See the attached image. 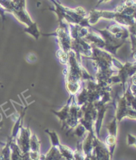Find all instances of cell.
Wrapping results in <instances>:
<instances>
[{
	"mask_svg": "<svg viewBox=\"0 0 136 160\" xmlns=\"http://www.w3.org/2000/svg\"><path fill=\"white\" fill-rule=\"evenodd\" d=\"M32 132L29 126L24 127V124L21 126L19 132L15 138V143L18 146L19 149L25 154H28L29 152L30 139Z\"/></svg>",
	"mask_w": 136,
	"mask_h": 160,
	"instance_id": "cell-1",
	"label": "cell"
},
{
	"mask_svg": "<svg viewBox=\"0 0 136 160\" xmlns=\"http://www.w3.org/2000/svg\"><path fill=\"white\" fill-rule=\"evenodd\" d=\"M74 96H70L69 95V98L67 100L66 103L64 105L63 107H62L61 109L59 111H51L57 117L59 120V121L60 122L61 124L63 125L65 122L66 121V120L67 118L68 115H69V108H70V105L72 101V99Z\"/></svg>",
	"mask_w": 136,
	"mask_h": 160,
	"instance_id": "cell-2",
	"label": "cell"
},
{
	"mask_svg": "<svg viewBox=\"0 0 136 160\" xmlns=\"http://www.w3.org/2000/svg\"><path fill=\"white\" fill-rule=\"evenodd\" d=\"M40 160H66L60 154L57 148L51 146L45 154H41Z\"/></svg>",
	"mask_w": 136,
	"mask_h": 160,
	"instance_id": "cell-3",
	"label": "cell"
},
{
	"mask_svg": "<svg viewBox=\"0 0 136 160\" xmlns=\"http://www.w3.org/2000/svg\"><path fill=\"white\" fill-rule=\"evenodd\" d=\"M13 142L9 137L8 139L7 142L4 144V146L0 151V160H11V144Z\"/></svg>",
	"mask_w": 136,
	"mask_h": 160,
	"instance_id": "cell-4",
	"label": "cell"
},
{
	"mask_svg": "<svg viewBox=\"0 0 136 160\" xmlns=\"http://www.w3.org/2000/svg\"><path fill=\"white\" fill-rule=\"evenodd\" d=\"M58 149L62 155L66 160H73V153L74 150L69 146L65 144H60L58 148Z\"/></svg>",
	"mask_w": 136,
	"mask_h": 160,
	"instance_id": "cell-5",
	"label": "cell"
},
{
	"mask_svg": "<svg viewBox=\"0 0 136 160\" xmlns=\"http://www.w3.org/2000/svg\"><path fill=\"white\" fill-rule=\"evenodd\" d=\"M44 132H46L49 136L51 146H55L56 148H58L61 144L59 135L56 132V131L53 130H50V129H45Z\"/></svg>",
	"mask_w": 136,
	"mask_h": 160,
	"instance_id": "cell-6",
	"label": "cell"
},
{
	"mask_svg": "<svg viewBox=\"0 0 136 160\" xmlns=\"http://www.w3.org/2000/svg\"><path fill=\"white\" fill-rule=\"evenodd\" d=\"M86 156L84 155L82 148V140L79 141L77 143L76 148L74 150L73 153V160H84Z\"/></svg>",
	"mask_w": 136,
	"mask_h": 160,
	"instance_id": "cell-7",
	"label": "cell"
},
{
	"mask_svg": "<svg viewBox=\"0 0 136 160\" xmlns=\"http://www.w3.org/2000/svg\"><path fill=\"white\" fill-rule=\"evenodd\" d=\"M25 32H27L29 35H31L36 40H37L39 37H40V32H39L38 29L36 22H33L32 25L28 26L26 28H25Z\"/></svg>",
	"mask_w": 136,
	"mask_h": 160,
	"instance_id": "cell-8",
	"label": "cell"
},
{
	"mask_svg": "<svg viewBox=\"0 0 136 160\" xmlns=\"http://www.w3.org/2000/svg\"><path fill=\"white\" fill-rule=\"evenodd\" d=\"M56 56H57L59 62L61 63L62 64L66 65V66L67 65L68 61H69V53L65 52L63 50L60 49L58 50V52H56Z\"/></svg>",
	"mask_w": 136,
	"mask_h": 160,
	"instance_id": "cell-9",
	"label": "cell"
},
{
	"mask_svg": "<svg viewBox=\"0 0 136 160\" xmlns=\"http://www.w3.org/2000/svg\"><path fill=\"white\" fill-rule=\"evenodd\" d=\"M72 134L74 136H77L78 138H82L85 133L87 132L86 130L81 124H79L77 127L72 130Z\"/></svg>",
	"mask_w": 136,
	"mask_h": 160,
	"instance_id": "cell-10",
	"label": "cell"
},
{
	"mask_svg": "<svg viewBox=\"0 0 136 160\" xmlns=\"http://www.w3.org/2000/svg\"><path fill=\"white\" fill-rule=\"evenodd\" d=\"M128 144L129 146L134 145L136 146V138L130 134L128 135Z\"/></svg>",
	"mask_w": 136,
	"mask_h": 160,
	"instance_id": "cell-11",
	"label": "cell"
},
{
	"mask_svg": "<svg viewBox=\"0 0 136 160\" xmlns=\"http://www.w3.org/2000/svg\"><path fill=\"white\" fill-rule=\"evenodd\" d=\"M3 85V83L1 82H0V85Z\"/></svg>",
	"mask_w": 136,
	"mask_h": 160,
	"instance_id": "cell-12",
	"label": "cell"
}]
</instances>
